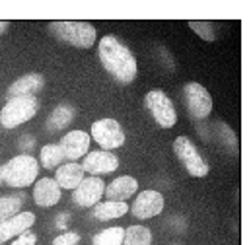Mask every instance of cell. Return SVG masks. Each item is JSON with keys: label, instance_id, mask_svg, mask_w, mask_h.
I'll use <instances>...</instances> for the list:
<instances>
[{"label": "cell", "instance_id": "29", "mask_svg": "<svg viewBox=\"0 0 251 245\" xmlns=\"http://www.w3.org/2000/svg\"><path fill=\"white\" fill-rule=\"evenodd\" d=\"M6 27H8V22H0V33H2Z\"/></svg>", "mask_w": 251, "mask_h": 245}, {"label": "cell", "instance_id": "8", "mask_svg": "<svg viewBox=\"0 0 251 245\" xmlns=\"http://www.w3.org/2000/svg\"><path fill=\"white\" fill-rule=\"evenodd\" d=\"M183 98H185V105H187L191 117L195 119H204L210 115L212 111V98L206 92L204 86L197 84V82H189L183 88Z\"/></svg>", "mask_w": 251, "mask_h": 245}, {"label": "cell", "instance_id": "13", "mask_svg": "<svg viewBox=\"0 0 251 245\" xmlns=\"http://www.w3.org/2000/svg\"><path fill=\"white\" fill-rule=\"evenodd\" d=\"M35 224V214L33 212H18L16 216L0 222V245L24 232H27Z\"/></svg>", "mask_w": 251, "mask_h": 245}, {"label": "cell", "instance_id": "30", "mask_svg": "<svg viewBox=\"0 0 251 245\" xmlns=\"http://www.w3.org/2000/svg\"><path fill=\"white\" fill-rule=\"evenodd\" d=\"M0 183H2V168H0Z\"/></svg>", "mask_w": 251, "mask_h": 245}, {"label": "cell", "instance_id": "18", "mask_svg": "<svg viewBox=\"0 0 251 245\" xmlns=\"http://www.w3.org/2000/svg\"><path fill=\"white\" fill-rule=\"evenodd\" d=\"M126 210H128L126 202L107 200V202H100V204L94 206V210H92V218L105 222V220H113V218H121V216H125Z\"/></svg>", "mask_w": 251, "mask_h": 245}, {"label": "cell", "instance_id": "6", "mask_svg": "<svg viewBox=\"0 0 251 245\" xmlns=\"http://www.w3.org/2000/svg\"><path fill=\"white\" fill-rule=\"evenodd\" d=\"M144 103H146L148 111L152 113L154 121L158 122L160 126L170 128V126L176 124L177 113H176V109H174L172 99H170L162 90H152V92H148L146 98H144Z\"/></svg>", "mask_w": 251, "mask_h": 245}, {"label": "cell", "instance_id": "5", "mask_svg": "<svg viewBox=\"0 0 251 245\" xmlns=\"http://www.w3.org/2000/svg\"><path fill=\"white\" fill-rule=\"evenodd\" d=\"M174 152L179 158V162L185 166L189 175H193V177H204L208 173V164L202 160V156L199 154V150L195 148V144L189 140L187 136H177L176 138Z\"/></svg>", "mask_w": 251, "mask_h": 245}, {"label": "cell", "instance_id": "2", "mask_svg": "<svg viewBox=\"0 0 251 245\" xmlns=\"http://www.w3.org/2000/svg\"><path fill=\"white\" fill-rule=\"evenodd\" d=\"M37 173H39V164L29 154L16 156L8 164L2 166V181L8 187H14V189L29 187L35 181Z\"/></svg>", "mask_w": 251, "mask_h": 245}, {"label": "cell", "instance_id": "21", "mask_svg": "<svg viewBox=\"0 0 251 245\" xmlns=\"http://www.w3.org/2000/svg\"><path fill=\"white\" fill-rule=\"evenodd\" d=\"M152 244V234L144 226H128L125 230V240L123 245H150Z\"/></svg>", "mask_w": 251, "mask_h": 245}, {"label": "cell", "instance_id": "10", "mask_svg": "<svg viewBox=\"0 0 251 245\" xmlns=\"http://www.w3.org/2000/svg\"><path fill=\"white\" fill-rule=\"evenodd\" d=\"M119 168V160L117 156H113L107 150H100V152H90L84 162H82V170L84 173H90L94 177L103 175V173H111Z\"/></svg>", "mask_w": 251, "mask_h": 245}, {"label": "cell", "instance_id": "1", "mask_svg": "<svg viewBox=\"0 0 251 245\" xmlns=\"http://www.w3.org/2000/svg\"><path fill=\"white\" fill-rule=\"evenodd\" d=\"M100 61L103 68L121 84H130L136 76L134 55L113 35H105L100 41Z\"/></svg>", "mask_w": 251, "mask_h": 245}, {"label": "cell", "instance_id": "14", "mask_svg": "<svg viewBox=\"0 0 251 245\" xmlns=\"http://www.w3.org/2000/svg\"><path fill=\"white\" fill-rule=\"evenodd\" d=\"M33 200L35 204L43 206V208H49V206H55L59 200H61V187L55 179H39L35 187H33Z\"/></svg>", "mask_w": 251, "mask_h": 245}, {"label": "cell", "instance_id": "23", "mask_svg": "<svg viewBox=\"0 0 251 245\" xmlns=\"http://www.w3.org/2000/svg\"><path fill=\"white\" fill-rule=\"evenodd\" d=\"M22 208V198L18 196H0V222L16 216Z\"/></svg>", "mask_w": 251, "mask_h": 245}, {"label": "cell", "instance_id": "7", "mask_svg": "<svg viewBox=\"0 0 251 245\" xmlns=\"http://www.w3.org/2000/svg\"><path fill=\"white\" fill-rule=\"evenodd\" d=\"M92 138L107 152L125 144V132L121 124L113 119H101L92 124Z\"/></svg>", "mask_w": 251, "mask_h": 245}, {"label": "cell", "instance_id": "24", "mask_svg": "<svg viewBox=\"0 0 251 245\" xmlns=\"http://www.w3.org/2000/svg\"><path fill=\"white\" fill-rule=\"evenodd\" d=\"M189 27L195 29L202 39L206 41H212L214 39V31H212V25L208 22H189Z\"/></svg>", "mask_w": 251, "mask_h": 245}, {"label": "cell", "instance_id": "28", "mask_svg": "<svg viewBox=\"0 0 251 245\" xmlns=\"http://www.w3.org/2000/svg\"><path fill=\"white\" fill-rule=\"evenodd\" d=\"M68 214H59V218H57V228H66V222H68Z\"/></svg>", "mask_w": 251, "mask_h": 245}, {"label": "cell", "instance_id": "9", "mask_svg": "<svg viewBox=\"0 0 251 245\" xmlns=\"http://www.w3.org/2000/svg\"><path fill=\"white\" fill-rule=\"evenodd\" d=\"M103 191H105V183L100 179V177H84L82 183L78 185L72 193V202L80 208H90V206H96L100 202V198L103 196Z\"/></svg>", "mask_w": 251, "mask_h": 245}, {"label": "cell", "instance_id": "26", "mask_svg": "<svg viewBox=\"0 0 251 245\" xmlns=\"http://www.w3.org/2000/svg\"><path fill=\"white\" fill-rule=\"evenodd\" d=\"M35 242H37L35 234H31V232L27 230V232L20 234V236H18V240H16V242H12L10 245H35Z\"/></svg>", "mask_w": 251, "mask_h": 245}, {"label": "cell", "instance_id": "11", "mask_svg": "<svg viewBox=\"0 0 251 245\" xmlns=\"http://www.w3.org/2000/svg\"><path fill=\"white\" fill-rule=\"evenodd\" d=\"M162 210H164V196L158 191H142L136 196V200L132 202V208H130V212L140 220L154 218Z\"/></svg>", "mask_w": 251, "mask_h": 245}, {"label": "cell", "instance_id": "16", "mask_svg": "<svg viewBox=\"0 0 251 245\" xmlns=\"http://www.w3.org/2000/svg\"><path fill=\"white\" fill-rule=\"evenodd\" d=\"M43 76L41 74H27L18 78L10 88H8V99L12 98H24V96H33L43 88Z\"/></svg>", "mask_w": 251, "mask_h": 245}, {"label": "cell", "instance_id": "19", "mask_svg": "<svg viewBox=\"0 0 251 245\" xmlns=\"http://www.w3.org/2000/svg\"><path fill=\"white\" fill-rule=\"evenodd\" d=\"M74 119V109L70 107V105H57L55 109H53V113H51V117L47 119V128L51 130V132H57V130H63L64 126H68L70 122Z\"/></svg>", "mask_w": 251, "mask_h": 245}, {"label": "cell", "instance_id": "22", "mask_svg": "<svg viewBox=\"0 0 251 245\" xmlns=\"http://www.w3.org/2000/svg\"><path fill=\"white\" fill-rule=\"evenodd\" d=\"M123 240H125V228H107L100 234L94 236L92 244L94 245H123Z\"/></svg>", "mask_w": 251, "mask_h": 245}, {"label": "cell", "instance_id": "20", "mask_svg": "<svg viewBox=\"0 0 251 245\" xmlns=\"http://www.w3.org/2000/svg\"><path fill=\"white\" fill-rule=\"evenodd\" d=\"M39 158H41V166L43 168L53 170V168H57L64 160V152L59 144H47V146L41 148Z\"/></svg>", "mask_w": 251, "mask_h": 245}, {"label": "cell", "instance_id": "4", "mask_svg": "<svg viewBox=\"0 0 251 245\" xmlns=\"http://www.w3.org/2000/svg\"><path fill=\"white\" fill-rule=\"evenodd\" d=\"M37 109H39V101L35 99V96L12 98L0 111V124L4 128H16L18 124L33 119Z\"/></svg>", "mask_w": 251, "mask_h": 245}, {"label": "cell", "instance_id": "15", "mask_svg": "<svg viewBox=\"0 0 251 245\" xmlns=\"http://www.w3.org/2000/svg\"><path fill=\"white\" fill-rule=\"evenodd\" d=\"M138 189V183L134 177L130 175H123V177H117L113 179L111 183L105 187L103 195L107 196V200H119V202H125L128 196H132Z\"/></svg>", "mask_w": 251, "mask_h": 245}, {"label": "cell", "instance_id": "3", "mask_svg": "<svg viewBox=\"0 0 251 245\" xmlns=\"http://www.w3.org/2000/svg\"><path fill=\"white\" fill-rule=\"evenodd\" d=\"M49 29L61 39L74 47L88 49L96 43V27L90 22H53Z\"/></svg>", "mask_w": 251, "mask_h": 245}, {"label": "cell", "instance_id": "25", "mask_svg": "<svg viewBox=\"0 0 251 245\" xmlns=\"http://www.w3.org/2000/svg\"><path fill=\"white\" fill-rule=\"evenodd\" d=\"M80 242V236L76 232H64L53 240V245H76Z\"/></svg>", "mask_w": 251, "mask_h": 245}, {"label": "cell", "instance_id": "12", "mask_svg": "<svg viewBox=\"0 0 251 245\" xmlns=\"http://www.w3.org/2000/svg\"><path fill=\"white\" fill-rule=\"evenodd\" d=\"M90 140H92V136L88 132H84V130H70V132H66L61 138L59 146L63 148L64 158L74 162V160H78V158L88 154Z\"/></svg>", "mask_w": 251, "mask_h": 245}, {"label": "cell", "instance_id": "17", "mask_svg": "<svg viewBox=\"0 0 251 245\" xmlns=\"http://www.w3.org/2000/svg\"><path fill=\"white\" fill-rule=\"evenodd\" d=\"M84 179V170L80 164H64L57 170L55 181L59 183L61 189H76Z\"/></svg>", "mask_w": 251, "mask_h": 245}, {"label": "cell", "instance_id": "27", "mask_svg": "<svg viewBox=\"0 0 251 245\" xmlns=\"http://www.w3.org/2000/svg\"><path fill=\"white\" fill-rule=\"evenodd\" d=\"M35 144V138L33 136H22V140H20V146L24 148V150H29V146H33Z\"/></svg>", "mask_w": 251, "mask_h": 245}]
</instances>
